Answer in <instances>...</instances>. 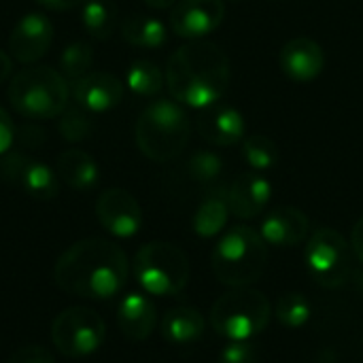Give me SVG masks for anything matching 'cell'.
I'll list each match as a JSON object with an SVG mask.
<instances>
[{"instance_id": "19", "label": "cell", "mask_w": 363, "mask_h": 363, "mask_svg": "<svg viewBox=\"0 0 363 363\" xmlns=\"http://www.w3.org/2000/svg\"><path fill=\"white\" fill-rule=\"evenodd\" d=\"M157 323L153 302L143 294H128L117 306V325L128 340H147Z\"/></svg>"}, {"instance_id": "12", "label": "cell", "mask_w": 363, "mask_h": 363, "mask_svg": "<svg viewBox=\"0 0 363 363\" xmlns=\"http://www.w3.org/2000/svg\"><path fill=\"white\" fill-rule=\"evenodd\" d=\"M225 19V0H179L170 11V28L177 36L198 40L215 32Z\"/></svg>"}, {"instance_id": "21", "label": "cell", "mask_w": 363, "mask_h": 363, "mask_svg": "<svg viewBox=\"0 0 363 363\" xmlns=\"http://www.w3.org/2000/svg\"><path fill=\"white\" fill-rule=\"evenodd\" d=\"M230 217V204H228V187L213 185L211 191L200 202L198 211L194 213V232L200 238H215L223 232Z\"/></svg>"}, {"instance_id": "15", "label": "cell", "mask_w": 363, "mask_h": 363, "mask_svg": "<svg viewBox=\"0 0 363 363\" xmlns=\"http://www.w3.org/2000/svg\"><path fill=\"white\" fill-rule=\"evenodd\" d=\"M72 98L87 113H104L121 102L123 83L113 72L91 70L72 83Z\"/></svg>"}, {"instance_id": "26", "label": "cell", "mask_w": 363, "mask_h": 363, "mask_svg": "<svg viewBox=\"0 0 363 363\" xmlns=\"http://www.w3.org/2000/svg\"><path fill=\"white\" fill-rule=\"evenodd\" d=\"M91 66H94V49H91V45H87L83 40L70 43L60 53L57 68H60V74L68 83H74L81 77H85L87 72H91Z\"/></svg>"}, {"instance_id": "3", "label": "cell", "mask_w": 363, "mask_h": 363, "mask_svg": "<svg viewBox=\"0 0 363 363\" xmlns=\"http://www.w3.org/2000/svg\"><path fill=\"white\" fill-rule=\"evenodd\" d=\"M191 134V121L177 100L160 98L145 106L136 119L134 138L140 153L153 162H170L179 157Z\"/></svg>"}, {"instance_id": "16", "label": "cell", "mask_w": 363, "mask_h": 363, "mask_svg": "<svg viewBox=\"0 0 363 363\" xmlns=\"http://www.w3.org/2000/svg\"><path fill=\"white\" fill-rule=\"evenodd\" d=\"M196 128L200 136L215 147H232L245 140L247 123L238 108L228 104H213L200 111Z\"/></svg>"}, {"instance_id": "4", "label": "cell", "mask_w": 363, "mask_h": 363, "mask_svg": "<svg viewBox=\"0 0 363 363\" xmlns=\"http://www.w3.org/2000/svg\"><path fill=\"white\" fill-rule=\"evenodd\" d=\"M268 245L259 232L247 225L228 230L215 245L211 266L219 283L228 287H249L266 270Z\"/></svg>"}, {"instance_id": "23", "label": "cell", "mask_w": 363, "mask_h": 363, "mask_svg": "<svg viewBox=\"0 0 363 363\" xmlns=\"http://www.w3.org/2000/svg\"><path fill=\"white\" fill-rule=\"evenodd\" d=\"M121 36L125 43L138 49H157L168 40V28L164 21L149 15H132L121 23Z\"/></svg>"}, {"instance_id": "5", "label": "cell", "mask_w": 363, "mask_h": 363, "mask_svg": "<svg viewBox=\"0 0 363 363\" xmlns=\"http://www.w3.org/2000/svg\"><path fill=\"white\" fill-rule=\"evenodd\" d=\"M9 102L26 119H57L68 106L70 87L60 70L30 66L19 70L9 83Z\"/></svg>"}, {"instance_id": "22", "label": "cell", "mask_w": 363, "mask_h": 363, "mask_svg": "<svg viewBox=\"0 0 363 363\" xmlns=\"http://www.w3.org/2000/svg\"><path fill=\"white\" fill-rule=\"evenodd\" d=\"M206 330V321L200 311L191 306H177L170 308L162 319V336L179 347L191 345L202 338Z\"/></svg>"}, {"instance_id": "34", "label": "cell", "mask_w": 363, "mask_h": 363, "mask_svg": "<svg viewBox=\"0 0 363 363\" xmlns=\"http://www.w3.org/2000/svg\"><path fill=\"white\" fill-rule=\"evenodd\" d=\"M351 249H353L355 257L363 264V217L355 223V228L351 232Z\"/></svg>"}, {"instance_id": "24", "label": "cell", "mask_w": 363, "mask_h": 363, "mask_svg": "<svg viewBox=\"0 0 363 363\" xmlns=\"http://www.w3.org/2000/svg\"><path fill=\"white\" fill-rule=\"evenodd\" d=\"M119 9L115 0H85L81 4V23L89 36L106 40L117 28Z\"/></svg>"}, {"instance_id": "29", "label": "cell", "mask_w": 363, "mask_h": 363, "mask_svg": "<svg viewBox=\"0 0 363 363\" xmlns=\"http://www.w3.org/2000/svg\"><path fill=\"white\" fill-rule=\"evenodd\" d=\"M57 130L64 140L68 143H81L87 140L94 132L91 117L81 106H66L64 113L57 117Z\"/></svg>"}, {"instance_id": "17", "label": "cell", "mask_w": 363, "mask_h": 363, "mask_svg": "<svg viewBox=\"0 0 363 363\" xmlns=\"http://www.w3.org/2000/svg\"><path fill=\"white\" fill-rule=\"evenodd\" d=\"M272 198V185L262 172H245L232 181L228 187V204L230 213L238 219H255L259 217Z\"/></svg>"}, {"instance_id": "31", "label": "cell", "mask_w": 363, "mask_h": 363, "mask_svg": "<svg viewBox=\"0 0 363 363\" xmlns=\"http://www.w3.org/2000/svg\"><path fill=\"white\" fill-rule=\"evenodd\" d=\"M219 363H257V349L249 340H232L221 351Z\"/></svg>"}, {"instance_id": "20", "label": "cell", "mask_w": 363, "mask_h": 363, "mask_svg": "<svg viewBox=\"0 0 363 363\" xmlns=\"http://www.w3.org/2000/svg\"><path fill=\"white\" fill-rule=\"evenodd\" d=\"M57 179L74 191H89L100 181V168L87 151L68 149L57 157Z\"/></svg>"}, {"instance_id": "35", "label": "cell", "mask_w": 363, "mask_h": 363, "mask_svg": "<svg viewBox=\"0 0 363 363\" xmlns=\"http://www.w3.org/2000/svg\"><path fill=\"white\" fill-rule=\"evenodd\" d=\"M36 2L43 4L49 11H68V9H74V6L83 4L85 0H36Z\"/></svg>"}, {"instance_id": "14", "label": "cell", "mask_w": 363, "mask_h": 363, "mask_svg": "<svg viewBox=\"0 0 363 363\" xmlns=\"http://www.w3.org/2000/svg\"><path fill=\"white\" fill-rule=\"evenodd\" d=\"M279 66L287 79L296 83H308L323 72L325 53L317 40L308 36H296L281 47Z\"/></svg>"}, {"instance_id": "37", "label": "cell", "mask_w": 363, "mask_h": 363, "mask_svg": "<svg viewBox=\"0 0 363 363\" xmlns=\"http://www.w3.org/2000/svg\"><path fill=\"white\" fill-rule=\"evenodd\" d=\"M179 0H145L147 6L151 9H157V11H164V9H172Z\"/></svg>"}, {"instance_id": "8", "label": "cell", "mask_w": 363, "mask_h": 363, "mask_svg": "<svg viewBox=\"0 0 363 363\" xmlns=\"http://www.w3.org/2000/svg\"><path fill=\"white\" fill-rule=\"evenodd\" d=\"M106 338L102 317L85 306L64 308L51 323L53 347L66 357H85L96 353Z\"/></svg>"}, {"instance_id": "30", "label": "cell", "mask_w": 363, "mask_h": 363, "mask_svg": "<svg viewBox=\"0 0 363 363\" xmlns=\"http://www.w3.org/2000/svg\"><path fill=\"white\" fill-rule=\"evenodd\" d=\"M187 170H189V177L198 181L200 185H215L223 172V160L213 151L200 149L189 157Z\"/></svg>"}, {"instance_id": "38", "label": "cell", "mask_w": 363, "mask_h": 363, "mask_svg": "<svg viewBox=\"0 0 363 363\" xmlns=\"http://www.w3.org/2000/svg\"><path fill=\"white\" fill-rule=\"evenodd\" d=\"M228 2H240V0H228Z\"/></svg>"}, {"instance_id": "6", "label": "cell", "mask_w": 363, "mask_h": 363, "mask_svg": "<svg viewBox=\"0 0 363 363\" xmlns=\"http://www.w3.org/2000/svg\"><path fill=\"white\" fill-rule=\"evenodd\" d=\"M272 317L266 294L253 287H234L211 308V328L228 340H251L262 334Z\"/></svg>"}, {"instance_id": "9", "label": "cell", "mask_w": 363, "mask_h": 363, "mask_svg": "<svg viewBox=\"0 0 363 363\" xmlns=\"http://www.w3.org/2000/svg\"><path fill=\"white\" fill-rule=\"evenodd\" d=\"M306 266L317 285L338 289L351 277V245L340 232L321 228L306 245Z\"/></svg>"}, {"instance_id": "33", "label": "cell", "mask_w": 363, "mask_h": 363, "mask_svg": "<svg viewBox=\"0 0 363 363\" xmlns=\"http://www.w3.org/2000/svg\"><path fill=\"white\" fill-rule=\"evenodd\" d=\"M15 123L11 115L0 106V157L11 151V147L15 145Z\"/></svg>"}, {"instance_id": "32", "label": "cell", "mask_w": 363, "mask_h": 363, "mask_svg": "<svg viewBox=\"0 0 363 363\" xmlns=\"http://www.w3.org/2000/svg\"><path fill=\"white\" fill-rule=\"evenodd\" d=\"M6 363H55V359L45 347L32 345V347H23L15 351Z\"/></svg>"}, {"instance_id": "36", "label": "cell", "mask_w": 363, "mask_h": 363, "mask_svg": "<svg viewBox=\"0 0 363 363\" xmlns=\"http://www.w3.org/2000/svg\"><path fill=\"white\" fill-rule=\"evenodd\" d=\"M11 70H13V57L0 49V85L11 77Z\"/></svg>"}, {"instance_id": "28", "label": "cell", "mask_w": 363, "mask_h": 363, "mask_svg": "<svg viewBox=\"0 0 363 363\" xmlns=\"http://www.w3.org/2000/svg\"><path fill=\"white\" fill-rule=\"evenodd\" d=\"M242 160L255 170L266 172L279 164V147L266 134H253L242 140Z\"/></svg>"}, {"instance_id": "25", "label": "cell", "mask_w": 363, "mask_h": 363, "mask_svg": "<svg viewBox=\"0 0 363 363\" xmlns=\"http://www.w3.org/2000/svg\"><path fill=\"white\" fill-rule=\"evenodd\" d=\"M164 83H166V74L151 60H136L130 64L125 72V85L130 87V91L143 98L157 96L164 89Z\"/></svg>"}, {"instance_id": "11", "label": "cell", "mask_w": 363, "mask_h": 363, "mask_svg": "<svg viewBox=\"0 0 363 363\" xmlns=\"http://www.w3.org/2000/svg\"><path fill=\"white\" fill-rule=\"evenodd\" d=\"M96 217L100 225L117 238H132L143 228V211L138 200L121 189H104L96 200Z\"/></svg>"}, {"instance_id": "2", "label": "cell", "mask_w": 363, "mask_h": 363, "mask_svg": "<svg viewBox=\"0 0 363 363\" xmlns=\"http://www.w3.org/2000/svg\"><path fill=\"white\" fill-rule=\"evenodd\" d=\"M230 57L211 40H191L179 47L166 66V85L172 100L189 108L217 104L230 85Z\"/></svg>"}, {"instance_id": "13", "label": "cell", "mask_w": 363, "mask_h": 363, "mask_svg": "<svg viewBox=\"0 0 363 363\" xmlns=\"http://www.w3.org/2000/svg\"><path fill=\"white\" fill-rule=\"evenodd\" d=\"M53 23L45 13H26L11 30L9 51L19 64L38 62L51 47Z\"/></svg>"}, {"instance_id": "27", "label": "cell", "mask_w": 363, "mask_h": 363, "mask_svg": "<svg viewBox=\"0 0 363 363\" xmlns=\"http://www.w3.org/2000/svg\"><path fill=\"white\" fill-rule=\"evenodd\" d=\"M274 315L279 319V323L287 330H300L304 328L311 317H313V304L308 302V298L304 294H283L277 302Z\"/></svg>"}, {"instance_id": "7", "label": "cell", "mask_w": 363, "mask_h": 363, "mask_svg": "<svg viewBox=\"0 0 363 363\" xmlns=\"http://www.w3.org/2000/svg\"><path fill=\"white\" fill-rule=\"evenodd\" d=\"M189 259L177 245L155 240L136 251L134 277L149 296L181 294L189 283Z\"/></svg>"}, {"instance_id": "18", "label": "cell", "mask_w": 363, "mask_h": 363, "mask_svg": "<svg viewBox=\"0 0 363 363\" xmlns=\"http://www.w3.org/2000/svg\"><path fill=\"white\" fill-rule=\"evenodd\" d=\"M308 232H311V221L296 206H279L270 211L259 228V234L266 240V245L279 249H289L304 242Z\"/></svg>"}, {"instance_id": "1", "label": "cell", "mask_w": 363, "mask_h": 363, "mask_svg": "<svg viewBox=\"0 0 363 363\" xmlns=\"http://www.w3.org/2000/svg\"><path fill=\"white\" fill-rule=\"evenodd\" d=\"M128 272L130 264L121 247L106 238H83L57 257L53 279L70 296L111 300L123 289Z\"/></svg>"}, {"instance_id": "10", "label": "cell", "mask_w": 363, "mask_h": 363, "mask_svg": "<svg viewBox=\"0 0 363 363\" xmlns=\"http://www.w3.org/2000/svg\"><path fill=\"white\" fill-rule=\"evenodd\" d=\"M0 177L36 200H51L60 191L57 172H53L45 162L30 157L26 153L9 151L0 157Z\"/></svg>"}]
</instances>
